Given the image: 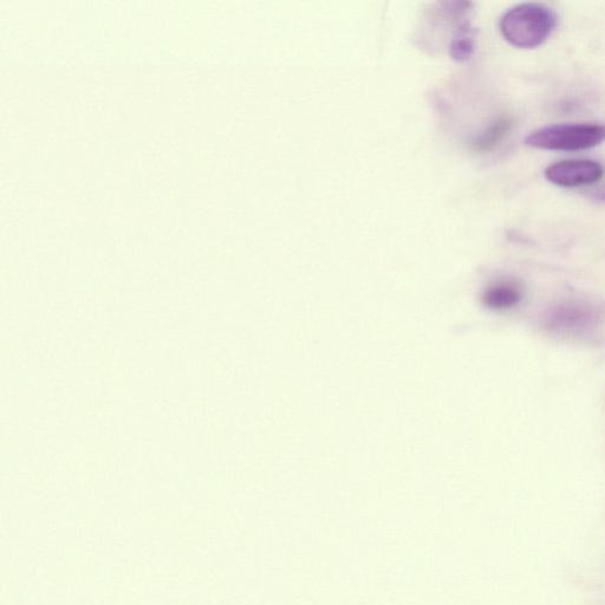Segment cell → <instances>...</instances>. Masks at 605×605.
I'll use <instances>...</instances> for the list:
<instances>
[{
  "mask_svg": "<svg viewBox=\"0 0 605 605\" xmlns=\"http://www.w3.org/2000/svg\"><path fill=\"white\" fill-rule=\"evenodd\" d=\"M557 26L554 10L543 4L525 3L504 13L500 31L507 42L519 49L541 47Z\"/></svg>",
  "mask_w": 605,
  "mask_h": 605,
  "instance_id": "6da1fadb",
  "label": "cell"
},
{
  "mask_svg": "<svg viewBox=\"0 0 605 605\" xmlns=\"http://www.w3.org/2000/svg\"><path fill=\"white\" fill-rule=\"evenodd\" d=\"M605 142V125L567 123L548 126L532 132L526 145L544 151L578 152L595 148Z\"/></svg>",
  "mask_w": 605,
  "mask_h": 605,
  "instance_id": "7a4b0ae2",
  "label": "cell"
},
{
  "mask_svg": "<svg viewBox=\"0 0 605 605\" xmlns=\"http://www.w3.org/2000/svg\"><path fill=\"white\" fill-rule=\"evenodd\" d=\"M600 315L587 304L567 303L551 309L545 316V327L554 333L571 335L596 327Z\"/></svg>",
  "mask_w": 605,
  "mask_h": 605,
  "instance_id": "3957f363",
  "label": "cell"
},
{
  "mask_svg": "<svg viewBox=\"0 0 605 605\" xmlns=\"http://www.w3.org/2000/svg\"><path fill=\"white\" fill-rule=\"evenodd\" d=\"M546 180L559 187H582L596 184L604 175L600 162L593 160H567L546 167Z\"/></svg>",
  "mask_w": 605,
  "mask_h": 605,
  "instance_id": "277c9868",
  "label": "cell"
},
{
  "mask_svg": "<svg viewBox=\"0 0 605 605\" xmlns=\"http://www.w3.org/2000/svg\"><path fill=\"white\" fill-rule=\"evenodd\" d=\"M522 290L512 282L493 284L485 291L483 301L493 310H506L516 307L522 301Z\"/></svg>",
  "mask_w": 605,
  "mask_h": 605,
  "instance_id": "5b68a950",
  "label": "cell"
},
{
  "mask_svg": "<svg viewBox=\"0 0 605 605\" xmlns=\"http://www.w3.org/2000/svg\"><path fill=\"white\" fill-rule=\"evenodd\" d=\"M513 127V119L510 116H500L492 125L481 133L473 142L474 151L487 153L496 149L502 143L507 135L510 134Z\"/></svg>",
  "mask_w": 605,
  "mask_h": 605,
  "instance_id": "8992f818",
  "label": "cell"
},
{
  "mask_svg": "<svg viewBox=\"0 0 605 605\" xmlns=\"http://www.w3.org/2000/svg\"><path fill=\"white\" fill-rule=\"evenodd\" d=\"M593 199H594L595 203H597V204H605V187L602 188V190L597 191L593 195Z\"/></svg>",
  "mask_w": 605,
  "mask_h": 605,
  "instance_id": "52a82bcc",
  "label": "cell"
}]
</instances>
